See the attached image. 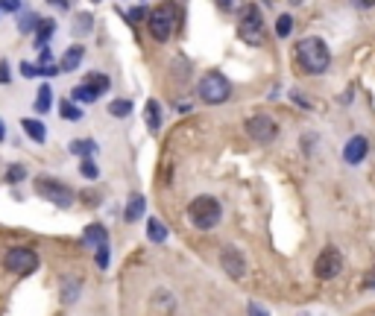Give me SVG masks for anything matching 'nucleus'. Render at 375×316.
Masks as SVG:
<instances>
[{"instance_id": "14", "label": "nucleus", "mask_w": 375, "mask_h": 316, "mask_svg": "<svg viewBox=\"0 0 375 316\" xmlns=\"http://www.w3.org/2000/svg\"><path fill=\"white\" fill-rule=\"evenodd\" d=\"M82 240L85 243H89V246H109V235H106V228L103 226H89V228H85V235H82Z\"/></svg>"}, {"instance_id": "5", "label": "nucleus", "mask_w": 375, "mask_h": 316, "mask_svg": "<svg viewBox=\"0 0 375 316\" xmlns=\"http://www.w3.org/2000/svg\"><path fill=\"white\" fill-rule=\"evenodd\" d=\"M3 266H6L9 273L30 275V273L39 270V255H35L33 249H27V246H15V249H9V252H6Z\"/></svg>"}, {"instance_id": "8", "label": "nucleus", "mask_w": 375, "mask_h": 316, "mask_svg": "<svg viewBox=\"0 0 375 316\" xmlns=\"http://www.w3.org/2000/svg\"><path fill=\"white\" fill-rule=\"evenodd\" d=\"M237 35H241L246 44H261V39H264V21H261V12L249 9L241 18V23H237Z\"/></svg>"}, {"instance_id": "9", "label": "nucleus", "mask_w": 375, "mask_h": 316, "mask_svg": "<svg viewBox=\"0 0 375 316\" xmlns=\"http://www.w3.org/2000/svg\"><path fill=\"white\" fill-rule=\"evenodd\" d=\"M149 32H153V39L158 41H167L170 32H173V15L170 9H156L153 15H149Z\"/></svg>"}, {"instance_id": "16", "label": "nucleus", "mask_w": 375, "mask_h": 316, "mask_svg": "<svg viewBox=\"0 0 375 316\" xmlns=\"http://www.w3.org/2000/svg\"><path fill=\"white\" fill-rule=\"evenodd\" d=\"M144 208H147V199L141 197V193H135V197H129V205H127V223H135L138 220V217L144 214Z\"/></svg>"}, {"instance_id": "11", "label": "nucleus", "mask_w": 375, "mask_h": 316, "mask_svg": "<svg viewBox=\"0 0 375 316\" xmlns=\"http://www.w3.org/2000/svg\"><path fill=\"white\" fill-rule=\"evenodd\" d=\"M367 150H369L367 138L355 135L352 141L346 144V150H343V158H346V164H360V161H364V155H367Z\"/></svg>"}, {"instance_id": "26", "label": "nucleus", "mask_w": 375, "mask_h": 316, "mask_svg": "<svg viewBox=\"0 0 375 316\" xmlns=\"http://www.w3.org/2000/svg\"><path fill=\"white\" fill-rule=\"evenodd\" d=\"M24 176H27V167H24V164H12L6 170V181H9V185H18V181H24Z\"/></svg>"}, {"instance_id": "3", "label": "nucleus", "mask_w": 375, "mask_h": 316, "mask_svg": "<svg viewBox=\"0 0 375 316\" xmlns=\"http://www.w3.org/2000/svg\"><path fill=\"white\" fill-rule=\"evenodd\" d=\"M199 97H203V103H208V106H220L232 97V85L223 74H214V70H211V74H205L203 79H199Z\"/></svg>"}, {"instance_id": "15", "label": "nucleus", "mask_w": 375, "mask_h": 316, "mask_svg": "<svg viewBox=\"0 0 375 316\" xmlns=\"http://www.w3.org/2000/svg\"><path fill=\"white\" fill-rule=\"evenodd\" d=\"M21 126H24V132H27V135H30V141H35V144H44V138H47V129H44V124H39V120L27 117V120H21Z\"/></svg>"}, {"instance_id": "38", "label": "nucleus", "mask_w": 375, "mask_h": 316, "mask_svg": "<svg viewBox=\"0 0 375 316\" xmlns=\"http://www.w3.org/2000/svg\"><path fill=\"white\" fill-rule=\"evenodd\" d=\"M6 138V129H3V120H0V141Z\"/></svg>"}, {"instance_id": "34", "label": "nucleus", "mask_w": 375, "mask_h": 316, "mask_svg": "<svg viewBox=\"0 0 375 316\" xmlns=\"http://www.w3.org/2000/svg\"><path fill=\"white\" fill-rule=\"evenodd\" d=\"M12 77H9V65L6 62H0V85H6Z\"/></svg>"}, {"instance_id": "19", "label": "nucleus", "mask_w": 375, "mask_h": 316, "mask_svg": "<svg viewBox=\"0 0 375 316\" xmlns=\"http://www.w3.org/2000/svg\"><path fill=\"white\" fill-rule=\"evenodd\" d=\"M147 126L153 129V132L161 129V108H158L156 100H149V103H147Z\"/></svg>"}, {"instance_id": "23", "label": "nucleus", "mask_w": 375, "mask_h": 316, "mask_svg": "<svg viewBox=\"0 0 375 316\" xmlns=\"http://www.w3.org/2000/svg\"><path fill=\"white\" fill-rule=\"evenodd\" d=\"M59 115L65 117V120H80V117H82V108H77L71 100H62V103H59Z\"/></svg>"}, {"instance_id": "22", "label": "nucleus", "mask_w": 375, "mask_h": 316, "mask_svg": "<svg viewBox=\"0 0 375 316\" xmlns=\"http://www.w3.org/2000/svg\"><path fill=\"white\" fill-rule=\"evenodd\" d=\"M71 152L73 155H85V161H89V155L97 152V144L94 141H73L71 144Z\"/></svg>"}, {"instance_id": "28", "label": "nucleus", "mask_w": 375, "mask_h": 316, "mask_svg": "<svg viewBox=\"0 0 375 316\" xmlns=\"http://www.w3.org/2000/svg\"><path fill=\"white\" fill-rule=\"evenodd\" d=\"M80 173H82L85 179H97V176H100V170H97L94 161H82V164H80Z\"/></svg>"}, {"instance_id": "37", "label": "nucleus", "mask_w": 375, "mask_h": 316, "mask_svg": "<svg viewBox=\"0 0 375 316\" xmlns=\"http://www.w3.org/2000/svg\"><path fill=\"white\" fill-rule=\"evenodd\" d=\"M364 287H375V270H372V273L364 278Z\"/></svg>"}, {"instance_id": "35", "label": "nucleus", "mask_w": 375, "mask_h": 316, "mask_svg": "<svg viewBox=\"0 0 375 316\" xmlns=\"http://www.w3.org/2000/svg\"><path fill=\"white\" fill-rule=\"evenodd\" d=\"M91 27V15H82L80 21H77V30H89Z\"/></svg>"}, {"instance_id": "29", "label": "nucleus", "mask_w": 375, "mask_h": 316, "mask_svg": "<svg viewBox=\"0 0 375 316\" xmlns=\"http://www.w3.org/2000/svg\"><path fill=\"white\" fill-rule=\"evenodd\" d=\"M73 100H80V103H94L97 97H94V94H89V91H85L82 85H77V88H73Z\"/></svg>"}, {"instance_id": "25", "label": "nucleus", "mask_w": 375, "mask_h": 316, "mask_svg": "<svg viewBox=\"0 0 375 316\" xmlns=\"http://www.w3.org/2000/svg\"><path fill=\"white\" fill-rule=\"evenodd\" d=\"M291 30H293V18L287 15V12H282L279 21H276V32H279V39H287V35H291Z\"/></svg>"}, {"instance_id": "30", "label": "nucleus", "mask_w": 375, "mask_h": 316, "mask_svg": "<svg viewBox=\"0 0 375 316\" xmlns=\"http://www.w3.org/2000/svg\"><path fill=\"white\" fill-rule=\"evenodd\" d=\"M97 266H100V270H106V266H109V246L97 249Z\"/></svg>"}, {"instance_id": "17", "label": "nucleus", "mask_w": 375, "mask_h": 316, "mask_svg": "<svg viewBox=\"0 0 375 316\" xmlns=\"http://www.w3.org/2000/svg\"><path fill=\"white\" fill-rule=\"evenodd\" d=\"M56 32V21H42L39 23V30H35V47H42V50H44V44L50 41V35H53Z\"/></svg>"}, {"instance_id": "24", "label": "nucleus", "mask_w": 375, "mask_h": 316, "mask_svg": "<svg viewBox=\"0 0 375 316\" xmlns=\"http://www.w3.org/2000/svg\"><path fill=\"white\" fill-rule=\"evenodd\" d=\"M129 112H132V103L129 100H115L109 106V115L111 117H129Z\"/></svg>"}, {"instance_id": "27", "label": "nucleus", "mask_w": 375, "mask_h": 316, "mask_svg": "<svg viewBox=\"0 0 375 316\" xmlns=\"http://www.w3.org/2000/svg\"><path fill=\"white\" fill-rule=\"evenodd\" d=\"M77 293H80V284L77 282H65V290H62L65 305H73V302H77Z\"/></svg>"}, {"instance_id": "32", "label": "nucleus", "mask_w": 375, "mask_h": 316, "mask_svg": "<svg viewBox=\"0 0 375 316\" xmlns=\"http://www.w3.org/2000/svg\"><path fill=\"white\" fill-rule=\"evenodd\" d=\"M0 9L3 12H21V3L18 0H6V3H0Z\"/></svg>"}, {"instance_id": "2", "label": "nucleus", "mask_w": 375, "mask_h": 316, "mask_svg": "<svg viewBox=\"0 0 375 316\" xmlns=\"http://www.w3.org/2000/svg\"><path fill=\"white\" fill-rule=\"evenodd\" d=\"M188 217L196 228H214L223 217V208L214 197H196L191 205H188Z\"/></svg>"}, {"instance_id": "6", "label": "nucleus", "mask_w": 375, "mask_h": 316, "mask_svg": "<svg viewBox=\"0 0 375 316\" xmlns=\"http://www.w3.org/2000/svg\"><path fill=\"white\" fill-rule=\"evenodd\" d=\"M343 270V255L340 249H334V246H326L320 255H317V261H314V273L317 278H322V282H329V278H337Z\"/></svg>"}, {"instance_id": "7", "label": "nucleus", "mask_w": 375, "mask_h": 316, "mask_svg": "<svg viewBox=\"0 0 375 316\" xmlns=\"http://www.w3.org/2000/svg\"><path fill=\"white\" fill-rule=\"evenodd\" d=\"M246 132H249V138L258 141V144H270L273 138H276V120H273L270 115H255V117H249L246 120Z\"/></svg>"}, {"instance_id": "31", "label": "nucleus", "mask_w": 375, "mask_h": 316, "mask_svg": "<svg viewBox=\"0 0 375 316\" xmlns=\"http://www.w3.org/2000/svg\"><path fill=\"white\" fill-rule=\"evenodd\" d=\"M21 74H24V77H27V79H33V77H39V65H35V68H33L30 62H24V65H21Z\"/></svg>"}, {"instance_id": "18", "label": "nucleus", "mask_w": 375, "mask_h": 316, "mask_svg": "<svg viewBox=\"0 0 375 316\" xmlns=\"http://www.w3.org/2000/svg\"><path fill=\"white\" fill-rule=\"evenodd\" d=\"M39 23H42V18L35 15V12H21L18 30H21V32H35V30H39Z\"/></svg>"}, {"instance_id": "4", "label": "nucleus", "mask_w": 375, "mask_h": 316, "mask_svg": "<svg viewBox=\"0 0 375 316\" xmlns=\"http://www.w3.org/2000/svg\"><path fill=\"white\" fill-rule=\"evenodd\" d=\"M35 193L44 197L47 202L59 205V208H68V205L73 202V190L65 185V181H59L53 176H39L35 179Z\"/></svg>"}, {"instance_id": "1", "label": "nucleus", "mask_w": 375, "mask_h": 316, "mask_svg": "<svg viewBox=\"0 0 375 316\" xmlns=\"http://www.w3.org/2000/svg\"><path fill=\"white\" fill-rule=\"evenodd\" d=\"M296 62L299 68L305 70V74H322V70H329V62H331V53L322 39L317 35H308L296 44Z\"/></svg>"}, {"instance_id": "33", "label": "nucleus", "mask_w": 375, "mask_h": 316, "mask_svg": "<svg viewBox=\"0 0 375 316\" xmlns=\"http://www.w3.org/2000/svg\"><path fill=\"white\" fill-rule=\"evenodd\" d=\"M147 12H149L147 6H135V9H132V15H129V18H132V21H141V18H147Z\"/></svg>"}, {"instance_id": "12", "label": "nucleus", "mask_w": 375, "mask_h": 316, "mask_svg": "<svg viewBox=\"0 0 375 316\" xmlns=\"http://www.w3.org/2000/svg\"><path fill=\"white\" fill-rule=\"evenodd\" d=\"M80 85H82V88L89 91V94L100 97V94H106V91L111 88V79H109L106 74H89V77H85Z\"/></svg>"}, {"instance_id": "21", "label": "nucleus", "mask_w": 375, "mask_h": 316, "mask_svg": "<svg viewBox=\"0 0 375 316\" xmlns=\"http://www.w3.org/2000/svg\"><path fill=\"white\" fill-rule=\"evenodd\" d=\"M50 103H53V94H50V85H42V88H39V100H35V112H39V115L50 112Z\"/></svg>"}, {"instance_id": "13", "label": "nucleus", "mask_w": 375, "mask_h": 316, "mask_svg": "<svg viewBox=\"0 0 375 316\" xmlns=\"http://www.w3.org/2000/svg\"><path fill=\"white\" fill-rule=\"evenodd\" d=\"M82 56H85V50H82L80 44L68 47L65 56H62V65H59V70H77V68H80V62H82Z\"/></svg>"}, {"instance_id": "36", "label": "nucleus", "mask_w": 375, "mask_h": 316, "mask_svg": "<svg viewBox=\"0 0 375 316\" xmlns=\"http://www.w3.org/2000/svg\"><path fill=\"white\" fill-rule=\"evenodd\" d=\"M249 316H267V310H264V308H258L255 302H253V305H249Z\"/></svg>"}, {"instance_id": "10", "label": "nucleus", "mask_w": 375, "mask_h": 316, "mask_svg": "<svg viewBox=\"0 0 375 316\" xmlns=\"http://www.w3.org/2000/svg\"><path fill=\"white\" fill-rule=\"evenodd\" d=\"M220 266L226 270V275H232V278H241L244 273H246V261H244V255H241V249H235V246H226L220 252Z\"/></svg>"}, {"instance_id": "20", "label": "nucleus", "mask_w": 375, "mask_h": 316, "mask_svg": "<svg viewBox=\"0 0 375 316\" xmlns=\"http://www.w3.org/2000/svg\"><path fill=\"white\" fill-rule=\"evenodd\" d=\"M147 237L153 243H165L167 240V228L161 226V220H149L147 223Z\"/></svg>"}]
</instances>
